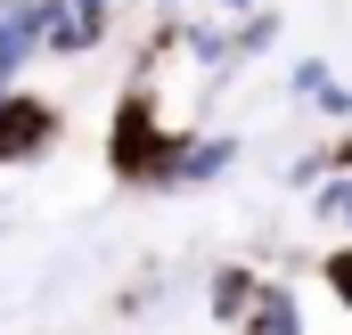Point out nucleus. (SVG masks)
Here are the masks:
<instances>
[{"instance_id":"1","label":"nucleus","mask_w":352,"mask_h":335,"mask_svg":"<svg viewBox=\"0 0 352 335\" xmlns=\"http://www.w3.org/2000/svg\"><path fill=\"white\" fill-rule=\"evenodd\" d=\"M173 156H180V131L156 115V90L140 74L107 115V172L123 188H173Z\"/></svg>"},{"instance_id":"2","label":"nucleus","mask_w":352,"mask_h":335,"mask_svg":"<svg viewBox=\"0 0 352 335\" xmlns=\"http://www.w3.org/2000/svg\"><path fill=\"white\" fill-rule=\"evenodd\" d=\"M58 139H66V106L58 98H41V90H25V82L0 90V172L41 164Z\"/></svg>"},{"instance_id":"3","label":"nucleus","mask_w":352,"mask_h":335,"mask_svg":"<svg viewBox=\"0 0 352 335\" xmlns=\"http://www.w3.org/2000/svg\"><path fill=\"white\" fill-rule=\"evenodd\" d=\"M238 131H180V156H173V188H213L238 172Z\"/></svg>"},{"instance_id":"4","label":"nucleus","mask_w":352,"mask_h":335,"mask_svg":"<svg viewBox=\"0 0 352 335\" xmlns=\"http://www.w3.org/2000/svg\"><path fill=\"white\" fill-rule=\"evenodd\" d=\"M287 98H295L303 115H320V123H352V82L328 58H295V66H287Z\"/></svg>"},{"instance_id":"5","label":"nucleus","mask_w":352,"mask_h":335,"mask_svg":"<svg viewBox=\"0 0 352 335\" xmlns=\"http://www.w3.org/2000/svg\"><path fill=\"white\" fill-rule=\"evenodd\" d=\"M238 335H311V311H303V294L287 278H263L254 303H246V319H238Z\"/></svg>"},{"instance_id":"6","label":"nucleus","mask_w":352,"mask_h":335,"mask_svg":"<svg viewBox=\"0 0 352 335\" xmlns=\"http://www.w3.org/2000/svg\"><path fill=\"white\" fill-rule=\"evenodd\" d=\"M41 58V0H0V82H25Z\"/></svg>"},{"instance_id":"7","label":"nucleus","mask_w":352,"mask_h":335,"mask_svg":"<svg viewBox=\"0 0 352 335\" xmlns=\"http://www.w3.org/2000/svg\"><path fill=\"white\" fill-rule=\"evenodd\" d=\"M180 58L197 74H230L238 49H230V16H180Z\"/></svg>"},{"instance_id":"8","label":"nucleus","mask_w":352,"mask_h":335,"mask_svg":"<svg viewBox=\"0 0 352 335\" xmlns=\"http://www.w3.org/2000/svg\"><path fill=\"white\" fill-rule=\"evenodd\" d=\"M254 286H263V270H254V262H221V270L205 278V311H213L221 327H238V319H246V303H254Z\"/></svg>"},{"instance_id":"9","label":"nucleus","mask_w":352,"mask_h":335,"mask_svg":"<svg viewBox=\"0 0 352 335\" xmlns=\"http://www.w3.org/2000/svg\"><path fill=\"white\" fill-rule=\"evenodd\" d=\"M303 196H311V221H320V229L352 238V164H328L311 188H303Z\"/></svg>"},{"instance_id":"10","label":"nucleus","mask_w":352,"mask_h":335,"mask_svg":"<svg viewBox=\"0 0 352 335\" xmlns=\"http://www.w3.org/2000/svg\"><path fill=\"white\" fill-rule=\"evenodd\" d=\"M41 58H90V33L74 0H41Z\"/></svg>"},{"instance_id":"11","label":"nucleus","mask_w":352,"mask_h":335,"mask_svg":"<svg viewBox=\"0 0 352 335\" xmlns=\"http://www.w3.org/2000/svg\"><path fill=\"white\" fill-rule=\"evenodd\" d=\"M270 41H278V8H270V0H254L246 16H230V49H238V66L270 58Z\"/></svg>"},{"instance_id":"12","label":"nucleus","mask_w":352,"mask_h":335,"mask_svg":"<svg viewBox=\"0 0 352 335\" xmlns=\"http://www.w3.org/2000/svg\"><path fill=\"white\" fill-rule=\"evenodd\" d=\"M320 286H328L336 311H352V238H336V246L320 253Z\"/></svg>"},{"instance_id":"13","label":"nucleus","mask_w":352,"mask_h":335,"mask_svg":"<svg viewBox=\"0 0 352 335\" xmlns=\"http://www.w3.org/2000/svg\"><path fill=\"white\" fill-rule=\"evenodd\" d=\"M115 8H123V0H74V16H82V33H90V49H107V33H115Z\"/></svg>"},{"instance_id":"14","label":"nucleus","mask_w":352,"mask_h":335,"mask_svg":"<svg viewBox=\"0 0 352 335\" xmlns=\"http://www.w3.org/2000/svg\"><path fill=\"white\" fill-rule=\"evenodd\" d=\"M320 172H328V148H311V156H295V164H287V188H311Z\"/></svg>"},{"instance_id":"15","label":"nucleus","mask_w":352,"mask_h":335,"mask_svg":"<svg viewBox=\"0 0 352 335\" xmlns=\"http://www.w3.org/2000/svg\"><path fill=\"white\" fill-rule=\"evenodd\" d=\"M336 131H344V139L328 148V164H352V123H336Z\"/></svg>"},{"instance_id":"16","label":"nucleus","mask_w":352,"mask_h":335,"mask_svg":"<svg viewBox=\"0 0 352 335\" xmlns=\"http://www.w3.org/2000/svg\"><path fill=\"white\" fill-rule=\"evenodd\" d=\"M246 8H254V0H213V16H246Z\"/></svg>"},{"instance_id":"17","label":"nucleus","mask_w":352,"mask_h":335,"mask_svg":"<svg viewBox=\"0 0 352 335\" xmlns=\"http://www.w3.org/2000/svg\"><path fill=\"white\" fill-rule=\"evenodd\" d=\"M148 8H156V16H164V8H180V0H148Z\"/></svg>"}]
</instances>
